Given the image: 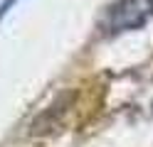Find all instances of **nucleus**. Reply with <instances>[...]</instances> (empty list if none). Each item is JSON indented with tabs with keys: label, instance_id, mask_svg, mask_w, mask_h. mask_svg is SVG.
<instances>
[{
	"label": "nucleus",
	"instance_id": "f257e3e1",
	"mask_svg": "<svg viewBox=\"0 0 153 147\" xmlns=\"http://www.w3.org/2000/svg\"><path fill=\"white\" fill-rule=\"evenodd\" d=\"M151 15H153V0H119L104 20V29L109 34L136 29L146 20H151Z\"/></svg>",
	"mask_w": 153,
	"mask_h": 147
},
{
	"label": "nucleus",
	"instance_id": "f03ea898",
	"mask_svg": "<svg viewBox=\"0 0 153 147\" xmlns=\"http://www.w3.org/2000/svg\"><path fill=\"white\" fill-rule=\"evenodd\" d=\"M15 3H17V0H5V3L0 5V17H3V15L7 12V10H10V5H15Z\"/></svg>",
	"mask_w": 153,
	"mask_h": 147
}]
</instances>
